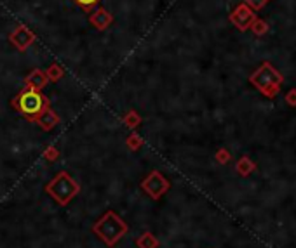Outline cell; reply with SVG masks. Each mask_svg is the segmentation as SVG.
Masks as SVG:
<instances>
[{
	"mask_svg": "<svg viewBox=\"0 0 296 248\" xmlns=\"http://www.w3.org/2000/svg\"><path fill=\"white\" fill-rule=\"evenodd\" d=\"M249 82L253 84L254 89L262 92L263 95H267L269 99H273L277 95V92L281 90L284 76L272 63H263L253 75L249 76Z\"/></svg>",
	"mask_w": 296,
	"mask_h": 248,
	"instance_id": "1",
	"label": "cell"
},
{
	"mask_svg": "<svg viewBox=\"0 0 296 248\" xmlns=\"http://www.w3.org/2000/svg\"><path fill=\"white\" fill-rule=\"evenodd\" d=\"M92 231L98 234L100 240L105 241L107 247H113L127 233V224L119 217V214H115L113 210H108L107 214L92 225Z\"/></svg>",
	"mask_w": 296,
	"mask_h": 248,
	"instance_id": "2",
	"label": "cell"
},
{
	"mask_svg": "<svg viewBox=\"0 0 296 248\" xmlns=\"http://www.w3.org/2000/svg\"><path fill=\"white\" fill-rule=\"evenodd\" d=\"M46 191L54 202L65 206L79 195L81 186H79V182L70 176L68 172H59L58 176L46 186Z\"/></svg>",
	"mask_w": 296,
	"mask_h": 248,
	"instance_id": "3",
	"label": "cell"
},
{
	"mask_svg": "<svg viewBox=\"0 0 296 248\" xmlns=\"http://www.w3.org/2000/svg\"><path fill=\"white\" fill-rule=\"evenodd\" d=\"M12 106L31 122L37 114L42 113L46 108H49V99L40 90H33V89L27 87L12 99Z\"/></svg>",
	"mask_w": 296,
	"mask_h": 248,
	"instance_id": "4",
	"label": "cell"
},
{
	"mask_svg": "<svg viewBox=\"0 0 296 248\" xmlns=\"http://www.w3.org/2000/svg\"><path fill=\"white\" fill-rule=\"evenodd\" d=\"M141 187L152 200H159L165 191L171 187V182L165 179L159 170H154V172H150L148 177L141 182Z\"/></svg>",
	"mask_w": 296,
	"mask_h": 248,
	"instance_id": "5",
	"label": "cell"
},
{
	"mask_svg": "<svg viewBox=\"0 0 296 248\" xmlns=\"http://www.w3.org/2000/svg\"><path fill=\"white\" fill-rule=\"evenodd\" d=\"M258 16L254 14V11L251 7H247L244 2H241V4L237 5V7L232 11L230 14V23L234 24L235 28H237L239 31H246L251 28V24H253V21L256 19Z\"/></svg>",
	"mask_w": 296,
	"mask_h": 248,
	"instance_id": "6",
	"label": "cell"
},
{
	"mask_svg": "<svg viewBox=\"0 0 296 248\" xmlns=\"http://www.w3.org/2000/svg\"><path fill=\"white\" fill-rule=\"evenodd\" d=\"M35 38L37 37H35L33 31H31L30 28L23 26V24H18V26L11 31V35H9L11 44L20 50V52H25V50L35 42Z\"/></svg>",
	"mask_w": 296,
	"mask_h": 248,
	"instance_id": "7",
	"label": "cell"
},
{
	"mask_svg": "<svg viewBox=\"0 0 296 248\" xmlns=\"http://www.w3.org/2000/svg\"><path fill=\"white\" fill-rule=\"evenodd\" d=\"M89 23L96 28V30L103 31L113 23V14H110V12L103 7H94L89 12Z\"/></svg>",
	"mask_w": 296,
	"mask_h": 248,
	"instance_id": "8",
	"label": "cell"
},
{
	"mask_svg": "<svg viewBox=\"0 0 296 248\" xmlns=\"http://www.w3.org/2000/svg\"><path fill=\"white\" fill-rule=\"evenodd\" d=\"M31 122H35L37 125L40 127L42 130H46V132H49V130H53L54 127H58L59 125V116L56 111L51 110L49 108H46V110L42 111V113H39L37 116H35Z\"/></svg>",
	"mask_w": 296,
	"mask_h": 248,
	"instance_id": "9",
	"label": "cell"
},
{
	"mask_svg": "<svg viewBox=\"0 0 296 248\" xmlns=\"http://www.w3.org/2000/svg\"><path fill=\"white\" fill-rule=\"evenodd\" d=\"M25 84H27L28 89H33V90L42 92L44 89H46V85L49 84V80H47V75H46L44 69L35 68L33 71H30V75L25 78Z\"/></svg>",
	"mask_w": 296,
	"mask_h": 248,
	"instance_id": "10",
	"label": "cell"
},
{
	"mask_svg": "<svg viewBox=\"0 0 296 248\" xmlns=\"http://www.w3.org/2000/svg\"><path fill=\"white\" fill-rule=\"evenodd\" d=\"M138 248H159V240L152 233H145L136 240Z\"/></svg>",
	"mask_w": 296,
	"mask_h": 248,
	"instance_id": "11",
	"label": "cell"
},
{
	"mask_svg": "<svg viewBox=\"0 0 296 248\" xmlns=\"http://www.w3.org/2000/svg\"><path fill=\"white\" fill-rule=\"evenodd\" d=\"M46 75L49 82H58L65 76V69H63L61 65H56V63H54V65H51L49 68L46 69Z\"/></svg>",
	"mask_w": 296,
	"mask_h": 248,
	"instance_id": "12",
	"label": "cell"
},
{
	"mask_svg": "<svg viewBox=\"0 0 296 248\" xmlns=\"http://www.w3.org/2000/svg\"><path fill=\"white\" fill-rule=\"evenodd\" d=\"M124 125L129 127V129L135 130L136 127H139V123H141V116L138 114V111L131 110V111H127L126 114H124Z\"/></svg>",
	"mask_w": 296,
	"mask_h": 248,
	"instance_id": "13",
	"label": "cell"
},
{
	"mask_svg": "<svg viewBox=\"0 0 296 248\" xmlns=\"http://www.w3.org/2000/svg\"><path fill=\"white\" fill-rule=\"evenodd\" d=\"M251 31H253L256 37H263V35L269 31V23H267L265 19H260V18H256L253 21V24H251V28H249Z\"/></svg>",
	"mask_w": 296,
	"mask_h": 248,
	"instance_id": "14",
	"label": "cell"
},
{
	"mask_svg": "<svg viewBox=\"0 0 296 248\" xmlns=\"http://www.w3.org/2000/svg\"><path fill=\"white\" fill-rule=\"evenodd\" d=\"M253 170H254V163L249 160V158L244 157L237 161V172L241 176H247V174H251Z\"/></svg>",
	"mask_w": 296,
	"mask_h": 248,
	"instance_id": "15",
	"label": "cell"
},
{
	"mask_svg": "<svg viewBox=\"0 0 296 248\" xmlns=\"http://www.w3.org/2000/svg\"><path fill=\"white\" fill-rule=\"evenodd\" d=\"M126 144H127V148L131 149V151H138V149L143 146V139L139 137V135H138L136 132H133L131 135H129V137L126 139Z\"/></svg>",
	"mask_w": 296,
	"mask_h": 248,
	"instance_id": "16",
	"label": "cell"
},
{
	"mask_svg": "<svg viewBox=\"0 0 296 248\" xmlns=\"http://www.w3.org/2000/svg\"><path fill=\"white\" fill-rule=\"evenodd\" d=\"M73 4L79 5V7L82 9V11L85 12H91L94 7H98V4H100L101 0H72Z\"/></svg>",
	"mask_w": 296,
	"mask_h": 248,
	"instance_id": "17",
	"label": "cell"
},
{
	"mask_svg": "<svg viewBox=\"0 0 296 248\" xmlns=\"http://www.w3.org/2000/svg\"><path fill=\"white\" fill-rule=\"evenodd\" d=\"M59 158V149L56 146H49V148L44 151V160L47 161H56Z\"/></svg>",
	"mask_w": 296,
	"mask_h": 248,
	"instance_id": "18",
	"label": "cell"
},
{
	"mask_svg": "<svg viewBox=\"0 0 296 248\" xmlns=\"http://www.w3.org/2000/svg\"><path fill=\"white\" fill-rule=\"evenodd\" d=\"M244 4L256 12V11H262V9L265 7V5L269 4V0H244Z\"/></svg>",
	"mask_w": 296,
	"mask_h": 248,
	"instance_id": "19",
	"label": "cell"
},
{
	"mask_svg": "<svg viewBox=\"0 0 296 248\" xmlns=\"http://www.w3.org/2000/svg\"><path fill=\"white\" fill-rule=\"evenodd\" d=\"M216 160H218L219 163H227V161L230 160V153H228L227 149H219V151L216 153Z\"/></svg>",
	"mask_w": 296,
	"mask_h": 248,
	"instance_id": "20",
	"label": "cell"
},
{
	"mask_svg": "<svg viewBox=\"0 0 296 248\" xmlns=\"http://www.w3.org/2000/svg\"><path fill=\"white\" fill-rule=\"evenodd\" d=\"M286 103L289 106H296V89H291V90L286 94Z\"/></svg>",
	"mask_w": 296,
	"mask_h": 248,
	"instance_id": "21",
	"label": "cell"
}]
</instances>
